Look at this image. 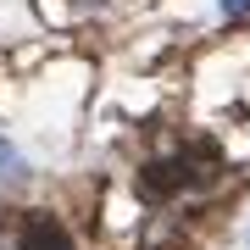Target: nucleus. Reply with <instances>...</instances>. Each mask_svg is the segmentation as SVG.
I'll return each mask as SVG.
<instances>
[{"label": "nucleus", "mask_w": 250, "mask_h": 250, "mask_svg": "<svg viewBox=\"0 0 250 250\" xmlns=\"http://www.w3.org/2000/svg\"><path fill=\"white\" fill-rule=\"evenodd\" d=\"M22 250H72V239L62 233V223H50V217H28Z\"/></svg>", "instance_id": "1"}, {"label": "nucleus", "mask_w": 250, "mask_h": 250, "mask_svg": "<svg viewBox=\"0 0 250 250\" xmlns=\"http://www.w3.org/2000/svg\"><path fill=\"white\" fill-rule=\"evenodd\" d=\"M22 172V161H17V150H6V145H0V178H17Z\"/></svg>", "instance_id": "2"}, {"label": "nucleus", "mask_w": 250, "mask_h": 250, "mask_svg": "<svg viewBox=\"0 0 250 250\" xmlns=\"http://www.w3.org/2000/svg\"><path fill=\"white\" fill-rule=\"evenodd\" d=\"M245 6H250V0H223V11H228V17H239Z\"/></svg>", "instance_id": "3"}]
</instances>
